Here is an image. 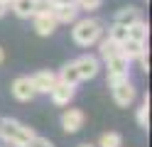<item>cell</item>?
I'll list each match as a JSON object with an SVG mask.
<instances>
[{
  "label": "cell",
  "instance_id": "cell-11",
  "mask_svg": "<svg viewBox=\"0 0 152 147\" xmlns=\"http://www.w3.org/2000/svg\"><path fill=\"white\" fill-rule=\"evenodd\" d=\"M52 15H54V20L59 25H69V22H76V17H79V7H76L74 3L71 5H56L52 10Z\"/></svg>",
  "mask_w": 152,
  "mask_h": 147
},
{
  "label": "cell",
  "instance_id": "cell-6",
  "mask_svg": "<svg viewBox=\"0 0 152 147\" xmlns=\"http://www.w3.org/2000/svg\"><path fill=\"white\" fill-rule=\"evenodd\" d=\"M10 91L15 96V101H20V103H30L32 98L37 96L34 86L30 81V76H17L15 81H12V86H10Z\"/></svg>",
  "mask_w": 152,
  "mask_h": 147
},
{
  "label": "cell",
  "instance_id": "cell-25",
  "mask_svg": "<svg viewBox=\"0 0 152 147\" xmlns=\"http://www.w3.org/2000/svg\"><path fill=\"white\" fill-rule=\"evenodd\" d=\"M7 10H10V5H7L5 0H0V17H5V15H7Z\"/></svg>",
  "mask_w": 152,
  "mask_h": 147
},
{
  "label": "cell",
  "instance_id": "cell-13",
  "mask_svg": "<svg viewBox=\"0 0 152 147\" xmlns=\"http://www.w3.org/2000/svg\"><path fill=\"white\" fill-rule=\"evenodd\" d=\"M145 42H135V39H125V42L120 44V54L128 59V61H132V59H137L142 52H145Z\"/></svg>",
  "mask_w": 152,
  "mask_h": 147
},
{
  "label": "cell",
  "instance_id": "cell-17",
  "mask_svg": "<svg viewBox=\"0 0 152 147\" xmlns=\"http://www.w3.org/2000/svg\"><path fill=\"white\" fill-rule=\"evenodd\" d=\"M98 54H101V59L103 61H108L110 56H115V54H120V44L118 42H113V39H98Z\"/></svg>",
  "mask_w": 152,
  "mask_h": 147
},
{
  "label": "cell",
  "instance_id": "cell-24",
  "mask_svg": "<svg viewBox=\"0 0 152 147\" xmlns=\"http://www.w3.org/2000/svg\"><path fill=\"white\" fill-rule=\"evenodd\" d=\"M137 59H140V69H142V71H150V52H147V49H145Z\"/></svg>",
  "mask_w": 152,
  "mask_h": 147
},
{
  "label": "cell",
  "instance_id": "cell-20",
  "mask_svg": "<svg viewBox=\"0 0 152 147\" xmlns=\"http://www.w3.org/2000/svg\"><path fill=\"white\" fill-rule=\"evenodd\" d=\"M120 145H123L120 132H103L98 137V145L96 147H120Z\"/></svg>",
  "mask_w": 152,
  "mask_h": 147
},
{
  "label": "cell",
  "instance_id": "cell-26",
  "mask_svg": "<svg viewBox=\"0 0 152 147\" xmlns=\"http://www.w3.org/2000/svg\"><path fill=\"white\" fill-rule=\"evenodd\" d=\"M52 3H54V7H56V5H71V3L76 5V0H52Z\"/></svg>",
  "mask_w": 152,
  "mask_h": 147
},
{
  "label": "cell",
  "instance_id": "cell-18",
  "mask_svg": "<svg viewBox=\"0 0 152 147\" xmlns=\"http://www.w3.org/2000/svg\"><path fill=\"white\" fill-rule=\"evenodd\" d=\"M108 39H113V42L123 44V42L128 39V27H125V25H118V22H113V25L108 27Z\"/></svg>",
  "mask_w": 152,
  "mask_h": 147
},
{
  "label": "cell",
  "instance_id": "cell-21",
  "mask_svg": "<svg viewBox=\"0 0 152 147\" xmlns=\"http://www.w3.org/2000/svg\"><path fill=\"white\" fill-rule=\"evenodd\" d=\"M52 10H54V3H52V0H34V12H32V17H34V15H52Z\"/></svg>",
  "mask_w": 152,
  "mask_h": 147
},
{
  "label": "cell",
  "instance_id": "cell-7",
  "mask_svg": "<svg viewBox=\"0 0 152 147\" xmlns=\"http://www.w3.org/2000/svg\"><path fill=\"white\" fill-rule=\"evenodd\" d=\"M83 120H86L83 110H79V108H69V110H64V115H61V130L66 135H74V132H79L83 127Z\"/></svg>",
  "mask_w": 152,
  "mask_h": 147
},
{
  "label": "cell",
  "instance_id": "cell-12",
  "mask_svg": "<svg viewBox=\"0 0 152 147\" xmlns=\"http://www.w3.org/2000/svg\"><path fill=\"white\" fill-rule=\"evenodd\" d=\"M137 20H142V12H140V7H135V5H128V7H120L118 12H115V20H113V22H118V25H125V27H130L132 22H137Z\"/></svg>",
  "mask_w": 152,
  "mask_h": 147
},
{
  "label": "cell",
  "instance_id": "cell-29",
  "mask_svg": "<svg viewBox=\"0 0 152 147\" xmlns=\"http://www.w3.org/2000/svg\"><path fill=\"white\" fill-rule=\"evenodd\" d=\"M5 3H7V5H10V0H5Z\"/></svg>",
  "mask_w": 152,
  "mask_h": 147
},
{
  "label": "cell",
  "instance_id": "cell-8",
  "mask_svg": "<svg viewBox=\"0 0 152 147\" xmlns=\"http://www.w3.org/2000/svg\"><path fill=\"white\" fill-rule=\"evenodd\" d=\"M30 81H32V86H34L37 93H49L59 78H56L54 71H37V74L30 76Z\"/></svg>",
  "mask_w": 152,
  "mask_h": 147
},
{
  "label": "cell",
  "instance_id": "cell-2",
  "mask_svg": "<svg viewBox=\"0 0 152 147\" xmlns=\"http://www.w3.org/2000/svg\"><path fill=\"white\" fill-rule=\"evenodd\" d=\"M103 22L101 20H93V17H83V20H76L74 29H71V37L79 47H93L98 44V39L103 37Z\"/></svg>",
  "mask_w": 152,
  "mask_h": 147
},
{
  "label": "cell",
  "instance_id": "cell-10",
  "mask_svg": "<svg viewBox=\"0 0 152 147\" xmlns=\"http://www.w3.org/2000/svg\"><path fill=\"white\" fill-rule=\"evenodd\" d=\"M32 25H34V32L39 37H52L56 32V27H59V22L54 20V15H34Z\"/></svg>",
  "mask_w": 152,
  "mask_h": 147
},
{
  "label": "cell",
  "instance_id": "cell-4",
  "mask_svg": "<svg viewBox=\"0 0 152 147\" xmlns=\"http://www.w3.org/2000/svg\"><path fill=\"white\" fill-rule=\"evenodd\" d=\"M106 66H108V78H106L108 86H113V83H118L120 78H128L130 76V61L123 54L110 56L108 61H106Z\"/></svg>",
  "mask_w": 152,
  "mask_h": 147
},
{
  "label": "cell",
  "instance_id": "cell-19",
  "mask_svg": "<svg viewBox=\"0 0 152 147\" xmlns=\"http://www.w3.org/2000/svg\"><path fill=\"white\" fill-rule=\"evenodd\" d=\"M135 118H137V125L142 127V130L150 127V96H145V103L137 108V115Z\"/></svg>",
  "mask_w": 152,
  "mask_h": 147
},
{
  "label": "cell",
  "instance_id": "cell-28",
  "mask_svg": "<svg viewBox=\"0 0 152 147\" xmlns=\"http://www.w3.org/2000/svg\"><path fill=\"white\" fill-rule=\"evenodd\" d=\"M3 59H5V52H3V47H0V64H3Z\"/></svg>",
  "mask_w": 152,
  "mask_h": 147
},
{
  "label": "cell",
  "instance_id": "cell-23",
  "mask_svg": "<svg viewBox=\"0 0 152 147\" xmlns=\"http://www.w3.org/2000/svg\"><path fill=\"white\" fill-rule=\"evenodd\" d=\"M27 147H54V142H52V140H47V137L34 135L32 140H30V145H27Z\"/></svg>",
  "mask_w": 152,
  "mask_h": 147
},
{
  "label": "cell",
  "instance_id": "cell-14",
  "mask_svg": "<svg viewBox=\"0 0 152 147\" xmlns=\"http://www.w3.org/2000/svg\"><path fill=\"white\" fill-rule=\"evenodd\" d=\"M56 78H59L61 83H69V86H79V83H81V78H79V71H76L74 61L64 64V66L59 69V74H56Z\"/></svg>",
  "mask_w": 152,
  "mask_h": 147
},
{
  "label": "cell",
  "instance_id": "cell-27",
  "mask_svg": "<svg viewBox=\"0 0 152 147\" xmlns=\"http://www.w3.org/2000/svg\"><path fill=\"white\" fill-rule=\"evenodd\" d=\"M79 147H96V145H91V142H81Z\"/></svg>",
  "mask_w": 152,
  "mask_h": 147
},
{
  "label": "cell",
  "instance_id": "cell-22",
  "mask_svg": "<svg viewBox=\"0 0 152 147\" xmlns=\"http://www.w3.org/2000/svg\"><path fill=\"white\" fill-rule=\"evenodd\" d=\"M101 5H103V0H76L79 10H98Z\"/></svg>",
  "mask_w": 152,
  "mask_h": 147
},
{
  "label": "cell",
  "instance_id": "cell-1",
  "mask_svg": "<svg viewBox=\"0 0 152 147\" xmlns=\"http://www.w3.org/2000/svg\"><path fill=\"white\" fill-rule=\"evenodd\" d=\"M34 135L37 132L30 125L15 120V118H3L0 120V140L5 145H10V147H27Z\"/></svg>",
  "mask_w": 152,
  "mask_h": 147
},
{
  "label": "cell",
  "instance_id": "cell-3",
  "mask_svg": "<svg viewBox=\"0 0 152 147\" xmlns=\"http://www.w3.org/2000/svg\"><path fill=\"white\" fill-rule=\"evenodd\" d=\"M108 88H110V93H113L115 105H120V108H128L132 101H135V96H137L135 86H132V81H130V76H128V78H120L118 83H113V86H108Z\"/></svg>",
  "mask_w": 152,
  "mask_h": 147
},
{
  "label": "cell",
  "instance_id": "cell-15",
  "mask_svg": "<svg viewBox=\"0 0 152 147\" xmlns=\"http://www.w3.org/2000/svg\"><path fill=\"white\" fill-rule=\"evenodd\" d=\"M10 7L20 20H30L34 12V0H10Z\"/></svg>",
  "mask_w": 152,
  "mask_h": 147
},
{
  "label": "cell",
  "instance_id": "cell-5",
  "mask_svg": "<svg viewBox=\"0 0 152 147\" xmlns=\"http://www.w3.org/2000/svg\"><path fill=\"white\" fill-rule=\"evenodd\" d=\"M74 66H76V71H79L81 81L96 78L98 71H101V61H98V56H93V54H81L79 59H74Z\"/></svg>",
  "mask_w": 152,
  "mask_h": 147
},
{
  "label": "cell",
  "instance_id": "cell-9",
  "mask_svg": "<svg viewBox=\"0 0 152 147\" xmlns=\"http://www.w3.org/2000/svg\"><path fill=\"white\" fill-rule=\"evenodd\" d=\"M74 93H76V86L61 83V81H56V83H54V88L49 91L52 103H54V105H69V103H71V98H74Z\"/></svg>",
  "mask_w": 152,
  "mask_h": 147
},
{
  "label": "cell",
  "instance_id": "cell-16",
  "mask_svg": "<svg viewBox=\"0 0 152 147\" xmlns=\"http://www.w3.org/2000/svg\"><path fill=\"white\" fill-rule=\"evenodd\" d=\"M147 34H150V27L145 20H137L128 27V39H135V42H145L147 44Z\"/></svg>",
  "mask_w": 152,
  "mask_h": 147
}]
</instances>
